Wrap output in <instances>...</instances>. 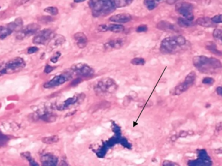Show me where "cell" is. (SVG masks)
<instances>
[{"instance_id":"obj_18","label":"cell","mask_w":222,"mask_h":166,"mask_svg":"<svg viewBox=\"0 0 222 166\" xmlns=\"http://www.w3.org/2000/svg\"><path fill=\"white\" fill-rule=\"evenodd\" d=\"M190 87V85H188L186 82H183L182 83H181L180 84L177 85V86L174 88V90H173V95H179L182 94L183 93H184V92L187 91L188 89Z\"/></svg>"},{"instance_id":"obj_37","label":"cell","mask_w":222,"mask_h":166,"mask_svg":"<svg viewBox=\"0 0 222 166\" xmlns=\"http://www.w3.org/2000/svg\"><path fill=\"white\" fill-rule=\"evenodd\" d=\"M163 166H180L179 164H177L175 162H173L172 161L165 160L163 164Z\"/></svg>"},{"instance_id":"obj_17","label":"cell","mask_w":222,"mask_h":166,"mask_svg":"<svg viewBox=\"0 0 222 166\" xmlns=\"http://www.w3.org/2000/svg\"><path fill=\"white\" fill-rule=\"evenodd\" d=\"M8 25L11 28V29L14 31H20L23 28V20L22 18H18L16 19L14 21L9 23Z\"/></svg>"},{"instance_id":"obj_41","label":"cell","mask_w":222,"mask_h":166,"mask_svg":"<svg viewBox=\"0 0 222 166\" xmlns=\"http://www.w3.org/2000/svg\"><path fill=\"white\" fill-rule=\"evenodd\" d=\"M188 135H190V132L183 131L180 132L179 134V137H187Z\"/></svg>"},{"instance_id":"obj_7","label":"cell","mask_w":222,"mask_h":166,"mask_svg":"<svg viewBox=\"0 0 222 166\" xmlns=\"http://www.w3.org/2000/svg\"><path fill=\"white\" fill-rule=\"evenodd\" d=\"M73 75L80 77H90L94 74V70L86 64L78 63L72 66L70 71Z\"/></svg>"},{"instance_id":"obj_31","label":"cell","mask_w":222,"mask_h":166,"mask_svg":"<svg viewBox=\"0 0 222 166\" xmlns=\"http://www.w3.org/2000/svg\"><path fill=\"white\" fill-rule=\"evenodd\" d=\"M44 11L53 16L57 15L59 13V10L55 7H48L44 9Z\"/></svg>"},{"instance_id":"obj_26","label":"cell","mask_w":222,"mask_h":166,"mask_svg":"<svg viewBox=\"0 0 222 166\" xmlns=\"http://www.w3.org/2000/svg\"><path fill=\"white\" fill-rule=\"evenodd\" d=\"M178 24L181 27H189L192 25V21L184 18H179L178 19Z\"/></svg>"},{"instance_id":"obj_21","label":"cell","mask_w":222,"mask_h":166,"mask_svg":"<svg viewBox=\"0 0 222 166\" xmlns=\"http://www.w3.org/2000/svg\"><path fill=\"white\" fill-rule=\"evenodd\" d=\"M197 24L198 25L203 26V27H212L214 23L212 21V20L208 18V17H201L199 18L196 21Z\"/></svg>"},{"instance_id":"obj_14","label":"cell","mask_w":222,"mask_h":166,"mask_svg":"<svg viewBox=\"0 0 222 166\" xmlns=\"http://www.w3.org/2000/svg\"><path fill=\"white\" fill-rule=\"evenodd\" d=\"M123 41L122 39H116L112 40L111 41L107 42L105 44V47L107 50L110 49H120L123 46Z\"/></svg>"},{"instance_id":"obj_12","label":"cell","mask_w":222,"mask_h":166,"mask_svg":"<svg viewBox=\"0 0 222 166\" xmlns=\"http://www.w3.org/2000/svg\"><path fill=\"white\" fill-rule=\"evenodd\" d=\"M132 20V16L129 14L127 13H122L118 14L116 15L112 16L110 17L109 20L112 22L119 23H124L130 22Z\"/></svg>"},{"instance_id":"obj_10","label":"cell","mask_w":222,"mask_h":166,"mask_svg":"<svg viewBox=\"0 0 222 166\" xmlns=\"http://www.w3.org/2000/svg\"><path fill=\"white\" fill-rule=\"evenodd\" d=\"M71 77L72 75L70 71L64 73V74L61 75L55 76L53 79L50 80V81L46 83L44 85V87L46 88H51L55 86H58L59 85L64 84Z\"/></svg>"},{"instance_id":"obj_23","label":"cell","mask_w":222,"mask_h":166,"mask_svg":"<svg viewBox=\"0 0 222 166\" xmlns=\"http://www.w3.org/2000/svg\"><path fill=\"white\" fill-rule=\"evenodd\" d=\"M116 8L125 7L130 5L133 0H111Z\"/></svg>"},{"instance_id":"obj_39","label":"cell","mask_w":222,"mask_h":166,"mask_svg":"<svg viewBox=\"0 0 222 166\" xmlns=\"http://www.w3.org/2000/svg\"><path fill=\"white\" fill-rule=\"evenodd\" d=\"M81 81H82V79L81 77L76 78L75 80H74V81L71 82V83L70 84L71 86H75L78 84H79V83H81Z\"/></svg>"},{"instance_id":"obj_4","label":"cell","mask_w":222,"mask_h":166,"mask_svg":"<svg viewBox=\"0 0 222 166\" xmlns=\"http://www.w3.org/2000/svg\"><path fill=\"white\" fill-rule=\"evenodd\" d=\"M26 66V62L20 57L12 59L0 65V77L6 74H12L17 73Z\"/></svg>"},{"instance_id":"obj_20","label":"cell","mask_w":222,"mask_h":166,"mask_svg":"<svg viewBox=\"0 0 222 166\" xmlns=\"http://www.w3.org/2000/svg\"><path fill=\"white\" fill-rule=\"evenodd\" d=\"M157 28L163 31H174L175 27L173 24L166 21H161L157 24Z\"/></svg>"},{"instance_id":"obj_30","label":"cell","mask_w":222,"mask_h":166,"mask_svg":"<svg viewBox=\"0 0 222 166\" xmlns=\"http://www.w3.org/2000/svg\"><path fill=\"white\" fill-rule=\"evenodd\" d=\"M131 63L135 66H143L146 63V61H145V60L143 58L136 57L131 60Z\"/></svg>"},{"instance_id":"obj_25","label":"cell","mask_w":222,"mask_h":166,"mask_svg":"<svg viewBox=\"0 0 222 166\" xmlns=\"http://www.w3.org/2000/svg\"><path fill=\"white\" fill-rule=\"evenodd\" d=\"M60 138L58 136L54 135V136L44 137V138H42V142L45 144H53V143L58 142Z\"/></svg>"},{"instance_id":"obj_9","label":"cell","mask_w":222,"mask_h":166,"mask_svg":"<svg viewBox=\"0 0 222 166\" xmlns=\"http://www.w3.org/2000/svg\"><path fill=\"white\" fill-rule=\"evenodd\" d=\"M40 29V26L37 23H31L26 26L25 27L18 32L17 35V38L18 40H23L29 36L33 35L34 34L38 33Z\"/></svg>"},{"instance_id":"obj_48","label":"cell","mask_w":222,"mask_h":166,"mask_svg":"<svg viewBox=\"0 0 222 166\" xmlns=\"http://www.w3.org/2000/svg\"><path fill=\"white\" fill-rule=\"evenodd\" d=\"M157 2H160V1H162V0H156Z\"/></svg>"},{"instance_id":"obj_45","label":"cell","mask_w":222,"mask_h":166,"mask_svg":"<svg viewBox=\"0 0 222 166\" xmlns=\"http://www.w3.org/2000/svg\"><path fill=\"white\" fill-rule=\"evenodd\" d=\"M214 152H215L216 154H217V155H218V154H222V147H220L219 149H216L214 151Z\"/></svg>"},{"instance_id":"obj_8","label":"cell","mask_w":222,"mask_h":166,"mask_svg":"<svg viewBox=\"0 0 222 166\" xmlns=\"http://www.w3.org/2000/svg\"><path fill=\"white\" fill-rule=\"evenodd\" d=\"M193 5L191 3L187 2L178 3L175 6V9L178 13L183 16L184 18L192 21L193 20Z\"/></svg>"},{"instance_id":"obj_46","label":"cell","mask_w":222,"mask_h":166,"mask_svg":"<svg viewBox=\"0 0 222 166\" xmlns=\"http://www.w3.org/2000/svg\"><path fill=\"white\" fill-rule=\"evenodd\" d=\"M59 166H70V165H68V164L65 161H63V160H62V161H60V163Z\"/></svg>"},{"instance_id":"obj_38","label":"cell","mask_w":222,"mask_h":166,"mask_svg":"<svg viewBox=\"0 0 222 166\" xmlns=\"http://www.w3.org/2000/svg\"><path fill=\"white\" fill-rule=\"evenodd\" d=\"M38 51V48L37 47H30L28 48L27 53L29 54H33L36 52H37Z\"/></svg>"},{"instance_id":"obj_29","label":"cell","mask_w":222,"mask_h":166,"mask_svg":"<svg viewBox=\"0 0 222 166\" xmlns=\"http://www.w3.org/2000/svg\"><path fill=\"white\" fill-rule=\"evenodd\" d=\"M206 48H207V49L209 50L210 51H211L214 54L217 55H222V52L220 51L219 50H217L216 47V45H214V44H210L209 45H207V46H206Z\"/></svg>"},{"instance_id":"obj_43","label":"cell","mask_w":222,"mask_h":166,"mask_svg":"<svg viewBox=\"0 0 222 166\" xmlns=\"http://www.w3.org/2000/svg\"><path fill=\"white\" fill-rule=\"evenodd\" d=\"M216 92L217 94L222 96V87H217L216 89Z\"/></svg>"},{"instance_id":"obj_35","label":"cell","mask_w":222,"mask_h":166,"mask_svg":"<svg viewBox=\"0 0 222 166\" xmlns=\"http://www.w3.org/2000/svg\"><path fill=\"white\" fill-rule=\"evenodd\" d=\"M211 20L213 23H222V14L216 15L215 17H214L212 18H211Z\"/></svg>"},{"instance_id":"obj_15","label":"cell","mask_w":222,"mask_h":166,"mask_svg":"<svg viewBox=\"0 0 222 166\" xmlns=\"http://www.w3.org/2000/svg\"><path fill=\"white\" fill-rule=\"evenodd\" d=\"M42 166H55L56 164L55 157L50 155H46L42 157Z\"/></svg>"},{"instance_id":"obj_22","label":"cell","mask_w":222,"mask_h":166,"mask_svg":"<svg viewBox=\"0 0 222 166\" xmlns=\"http://www.w3.org/2000/svg\"><path fill=\"white\" fill-rule=\"evenodd\" d=\"M125 29L124 26H123L122 25H120V24H111V25H107V28L106 30L107 31H110L111 32H113V33H121V32L123 31Z\"/></svg>"},{"instance_id":"obj_28","label":"cell","mask_w":222,"mask_h":166,"mask_svg":"<svg viewBox=\"0 0 222 166\" xmlns=\"http://www.w3.org/2000/svg\"><path fill=\"white\" fill-rule=\"evenodd\" d=\"M144 5L149 11L153 10L157 7L156 0H144Z\"/></svg>"},{"instance_id":"obj_36","label":"cell","mask_w":222,"mask_h":166,"mask_svg":"<svg viewBox=\"0 0 222 166\" xmlns=\"http://www.w3.org/2000/svg\"><path fill=\"white\" fill-rule=\"evenodd\" d=\"M60 55H61V54H60V52H56V53H55V55L51 57V61L52 62H53V63H56V62L58 61V60H59V57L60 56Z\"/></svg>"},{"instance_id":"obj_6","label":"cell","mask_w":222,"mask_h":166,"mask_svg":"<svg viewBox=\"0 0 222 166\" xmlns=\"http://www.w3.org/2000/svg\"><path fill=\"white\" fill-rule=\"evenodd\" d=\"M197 158L189 160L188 166H212V161L205 149L197 150Z\"/></svg>"},{"instance_id":"obj_5","label":"cell","mask_w":222,"mask_h":166,"mask_svg":"<svg viewBox=\"0 0 222 166\" xmlns=\"http://www.w3.org/2000/svg\"><path fill=\"white\" fill-rule=\"evenodd\" d=\"M117 89L115 81L110 78H104L96 84L95 90L101 94H112Z\"/></svg>"},{"instance_id":"obj_47","label":"cell","mask_w":222,"mask_h":166,"mask_svg":"<svg viewBox=\"0 0 222 166\" xmlns=\"http://www.w3.org/2000/svg\"><path fill=\"white\" fill-rule=\"evenodd\" d=\"M75 3H81L85 1V0H74Z\"/></svg>"},{"instance_id":"obj_40","label":"cell","mask_w":222,"mask_h":166,"mask_svg":"<svg viewBox=\"0 0 222 166\" xmlns=\"http://www.w3.org/2000/svg\"><path fill=\"white\" fill-rule=\"evenodd\" d=\"M55 67H52L50 65H46V67H45V69H44V72L46 73V74H50V73H51L52 71L55 70Z\"/></svg>"},{"instance_id":"obj_16","label":"cell","mask_w":222,"mask_h":166,"mask_svg":"<svg viewBox=\"0 0 222 166\" xmlns=\"http://www.w3.org/2000/svg\"><path fill=\"white\" fill-rule=\"evenodd\" d=\"M78 100H79V98L78 96H74L73 97V98H68L67 100H66L62 104H60V106L58 107L59 110H66V108L71 106V105L75 104V103L78 102Z\"/></svg>"},{"instance_id":"obj_19","label":"cell","mask_w":222,"mask_h":166,"mask_svg":"<svg viewBox=\"0 0 222 166\" xmlns=\"http://www.w3.org/2000/svg\"><path fill=\"white\" fill-rule=\"evenodd\" d=\"M13 33V30L11 29V28L8 24L6 26H0V39L1 40L6 38L7 36H9Z\"/></svg>"},{"instance_id":"obj_11","label":"cell","mask_w":222,"mask_h":166,"mask_svg":"<svg viewBox=\"0 0 222 166\" xmlns=\"http://www.w3.org/2000/svg\"><path fill=\"white\" fill-rule=\"evenodd\" d=\"M53 37V33L50 29H45L38 32L35 35L33 41L35 44H46Z\"/></svg>"},{"instance_id":"obj_3","label":"cell","mask_w":222,"mask_h":166,"mask_svg":"<svg viewBox=\"0 0 222 166\" xmlns=\"http://www.w3.org/2000/svg\"><path fill=\"white\" fill-rule=\"evenodd\" d=\"M187 40L183 36H175L164 38L160 44V50L164 54H171L178 51L184 46Z\"/></svg>"},{"instance_id":"obj_13","label":"cell","mask_w":222,"mask_h":166,"mask_svg":"<svg viewBox=\"0 0 222 166\" xmlns=\"http://www.w3.org/2000/svg\"><path fill=\"white\" fill-rule=\"evenodd\" d=\"M74 38L76 40L77 45L79 48H84L87 46L88 39L87 36L83 33H77L74 35Z\"/></svg>"},{"instance_id":"obj_1","label":"cell","mask_w":222,"mask_h":166,"mask_svg":"<svg viewBox=\"0 0 222 166\" xmlns=\"http://www.w3.org/2000/svg\"><path fill=\"white\" fill-rule=\"evenodd\" d=\"M89 5L95 17H105L116 9L111 0H90Z\"/></svg>"},{"instance_id":"obj_24","label":"cell","mask_w":222,"mask_h":166,"mask_svg":"<svg viewBox=\"0 0 222 166\" xmlns=\"http://www.w3.org/2000/svg\"><path fill=\"white\" fill-rule=\"evenodd\" d=\"M196 79V73H195V71H192L191 72H190L189 74L187 77H186L184 82L187 83L188 85H190V86L191 87L192 85L194 84Z\"/></svg>"},{"instance_id":"obj_34","label":"cell","mask_w":222,"mask_h":166,"mask_svg":"<svg viewBox=\"0 0 222 166\" xmlns=\"http://www.w3.org/2000/svg\"><path fill=\"white\" fill-rule=\"evenodd\" d=\"M147 29V26L146 25H144V24H142V25H140L137 27L136 32L137 33H144V32H146Z\"/></svg>"},{"instance_id":"obj_44","label":"cell","mask_w":222,"mask_h":166,"mask_svg":"<svg viewBox=\"0 0 222 166\" xmlns=\"http://www.w3.org/2000/svg\"><path fill=\"white\" fill-rule=\"evenodd\" d=\"M177 1H179V0H166V3L169 4V5H173V4H174Z\"/></svg>"},{"instance_id":"obj_2","label":"cell","mask_w":222,"mask_h":166,"mask_svg":"<svg viewBox=\"0 0 222 166\" xmlns=\"http://www.w3.org/2000/svg\"><path fill=\"white\" fill-rule=\"evenodd\" d=\"M193 64L199 71L205 74H207L222 66L220 60L218 59L205 56H194L193 59Z\"/></svg>"},{"instance_id":"obj_27","label":"cell","mask_w":222,"mask_h":166,"mask_svg":"<svg viewBox=\"0 0 222 166\" xmlns=\"http://www.w3.org/2000/svg\"><path fill=\"white\" fill-rule=\"evenodd\" d=\"M213 36L217 42L222 45V30L215 29L213 32Z\"/></svg>"},{"instance_id":"obj_33","label":"cell","mask_w":222,"mask_h":166,"mask_svg":"<svg viewBox=\"0 0 222 166\" xmlns=\"http://www.w3.org/2000/svg\"><path fill=\"white\" fill-rule=\"evenodd\" d=\"M202 83L203 84H208V85H211V84H213L214 83V80L213 78L212 77H205L203 80H202Z\"/></svg>"},{"instance_id":"obj_32","label":"cell","mask_w":222,"mask_h":166,"mask_svg":"<svg viewBox=\"0 0 222 166\" xmlns=\"http://www.w3.org/2000/svg\"><path fill=\"white\" fill-rule=\"evenodd\" d=\"M8 140H9L8 137L5 135H4L0 131V147L5 145L8 141Z\"/></svg>"},{"instance_id":"obj_42","label":"cell","mask_w":222,"mask_h":166,"mask_svg":"<svg viewBox=\"0 0 222 166\" xmlns=\"http://www.w3.org/2000/svg\"><path fill=\"white\" fill-rule=\"evenodd\" d=\"M216 131H222V122L217 123L216 127Z\"/></svg>"}]
</instances>
